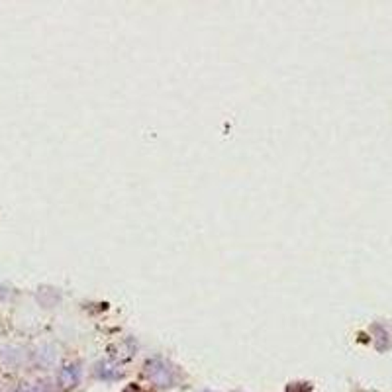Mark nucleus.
<instances>
[{"label":"nucleus","instance_id":"obj_1","mask_svg":"<svg viewBox=\"0 0 392 392\" xmlns=\"http://www.w3.org/2000/svg\"><path fill=\"white\" fill-rule=\"evenodd\" d=\"M81 381V369L78 367H65L59 373V384L63 391H69L73 386H77Z\"/></svg>","mask_w":392,"mask_h":392},{"label":"nucleus","instance_id":"obj_2","mask_svg":"<svg viewBox=\"0 0 392 392\" xmlns=\"http://www.w3.org/2000/svg\"><path fill=\"white\" fill-rule=\"evenodd\" d=\"M148 375L149 379L157 383L159 386H169L171 383V376H169V371H167V367L159 365V363H151L148 369Z\"/></svg>","mask_w":392,"mask_h":392},{"label":"nucleus","instance_id":"obj_3","mask_svg":"<svg viewBox=\"0 0 392 392\" xmlns=\"http://www.w3.org/2000/svg\"><path fill=\"white\" fill-rule=\"evenodd\" d=\"M18 392H47L45 391L44 384H28V386H24V388H20Z\"/></svg>","mask_w":392,"mask_h":392}]
</instances>
